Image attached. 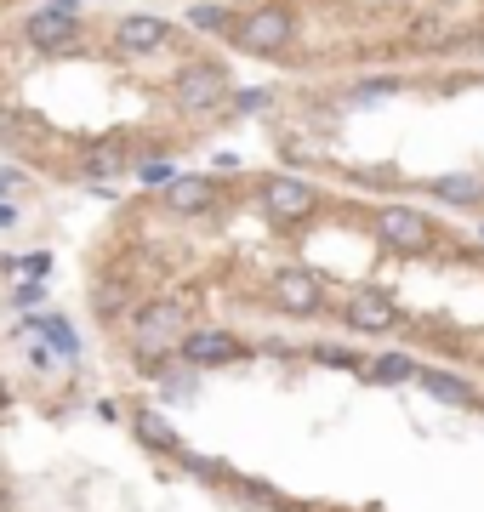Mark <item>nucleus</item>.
Listing matches in <instances>:
<instances>
[{
    "label": "nucleus",
    "instance_id": "28",
    "mask_svg": "<svg viewBox=\"0 0 484 512\" xmlns=\"http://www.w3.org/2000/svg\"><path fill=\"white\" fill-rule=\"evenodd\" d=\"M479 245H484V222H479Z\"/></svg>",
    "mask_w": 484,
    "mask_h": 512
},
{
    "label": "nucleus",
    "instance_id": "27",
    "mask_svg": "<svg viewBox=\"0 0 484 512\" xmlns=\"http://www.w3.org/2000/svg\"><path fill=\"white\" fill-rule=\"evenodd\" d=\"M18 222V205H0V228H12Z\"/></svg>",
    "mask_w": 484,
    "mask_h": 512
},
{
    "label": "nucleus",
    "instance_id": "2",
    "mask_svg": "<svg viewBox=\"0 0 484 512\" xmlns=\"http://www.w3.org/2000/svg\"><path fill=\"white\" fill-rule=\"evenodd\" d=\"M228 92H234L228 63H188V69L171 80V103H177V114H211V109H223Z\"/></svg>",
    "mask_w": 484,
    "mask_h": 512
},
{
    "label": "nucleus",
    "instance_id": "10",
    "mask_svg": "<svg viewBox=\"0 0 484 512\" xmlns=\"http://www.w3.org/2000/svg\"><path fill=\"white\" fill-rule=\"evenodd\" d=\"M114 46L126 57L160 52V46H166V18H154V12H126V18L114 23Z\"/></svg>",
    "mask_w": 484,
    "mask_h": 512
},
{
    "label": "nucleus",
    "instance_id": "12",
    "mask_svg": "<svg viewBox=\"0 0 484 512\" xmlns=\"http://www.w3.org/2000/svg\"><path fill=\"white\" fill-rule=\"evenodd\" d=\"M416 382L428 387L433 399H445V404H456V410H479V387L467 382V376H456V370H416Z\"/></svg>",
    "mask_w": 484,
    "mask_h": 512
},
{
    "label": "nucleus",
    "instance_id": "13",
    "mask_svg": "<svg viewBox=\"0 0 484 512\" xmlns=\"http://www.w3.org/2000/svg\"><path fill=\"white\" fill-rule=\"evenodd\" d=\"M120 171H126V148L120 143H97V148H86V160H80V183L109 188V183H120Z\"/></svg>",
    "mask_w": 484,
    "mask_h": 512
},
{
    "label": "nucleus",
    "instance_id": "21",
    "mask_svg": "<svg viewBox=\"0 0 484 512\" xmlns=\"http://www.w3.org/2000/svg\"><path fill=\"white\" fill-rule=\"evenodd\" d=\"M177 461H183V467H188V473H194V478H205V484H228V478H234V473H228V467H223V461L200 456V450H188V444H183V450H177Z\"/></svg>",
    "mask_w": 484,
    "mask_h": 512
},
{
    "label": "nucleus",
    "instance_id": "5",
    "mask_svg": "<svg viewBox=\"0 0 484 512\" xmlns=\"http://www.w3.org/2000/svg\"><path fill=\"white\" fill-rule=\"evenodd\" d=\"M23 35L35 52H69L80 40V6L75 0H52V6H40L23 18Z\"/></svg>",
    "mask_w": 484,
    "mask_h": 512
},
{
    "label": "nucleus",
    "instance_id": "16",
    "mask_svg": "<svg viewBox=\"0 0 484 512\" xmlns=\"http://www.w3.org/2000/svg\"><path fill=\"white\" fill-rule=\"evenodd\" d=\"M23 336H46L52 342V353H63V359H80V336L69 319H29L23 325Z\"/></svg>",
    "mask_w": 484,
    "mask_h": 512
},
{
    "label": "nucleus",
    "instance_id": "1",
    "mask_svg": "<svg viewBox=\"0 0 484 512\" xmlns=\"http://www.w3.org/2000/svg\"><path fill=\"white\" fill-rule=\"evenodd\" d=\"M183 336H188V302L183 296H154V302H143L131 313L126 353L154 376L160 365H171V353L183 348Z\"/></svg>",
    "mask_w": 484,
    "mask_h": 512
},
{
    "label": "nucleus",
    "instance_id": "24",
    "mask_svg": "<svg viewBox=\"0 0 484 512\" xmlns=\"http://www.w3.org/2000/svg\"><path fill=\"white\" fill-rule=\"evenodd\" d=\"M393 92H399V80H365V86L348 92V103H371V97H393Z\"/></svg>",
    "mask_w": 484,
    "mask_h": 512
},
{
    "label": "nucleus",
    "instance_id": "14",
    "mask_svg": "<svg viewBox=\"0 0 484 512\" xmlns=\"http://www.w3.org/2000/svg\"><path fill=\"white\" fill-rule=\"evenodd\" d=\"M211 200H217L211 177H177V183L166 188V205L177 217H200V211H211Z\"/></svg>",
    "mask_w": 484,
    "mask_h": 512
},
{
    "label": "nucleus",
    "instance_id": "11",
    "mask_svg": "<svg viewBox=\"0 0 484 512\" xmlns=\"http://www.w3.org/2000/svg\"><path fill=\"white\" fill-rule=\"evenodd\" d=\"M131 433H137V444L154 450V456H177V450H183V433L171 427L166 410H131Z\"/></svg>",
    "mask_w": 484,
    "mask_h": 512
},
{
    "label": "nucleus",
    "instance_id": "26",
    "mask_svg": "<svg viewBox=\"0 0 484 512\" xmlns=\"http://www.w3.org/2000/svg\"><path fill=\"white\" fill-rule=\"evenodd\" d=\"M234 109H240V114H257V109H268V92H234Z\"/></svg>",
    "mask_w": 484,
    "mask_h": 512
},
{
    "label": "nucleus",
    "instance_id": "3",
    "mask_svg": "<svg viewBox=\"0 0 484 512\" xmlns=\"http://www.w3.org/2000/svg\"><path fill=\"white\" fill-rule=\"evenodd\" d=\"M291 35H297V18L285 12V6H257V12H245V18H234V46L240 52H257V57H274L291 46Z\"/></svg>",
    "mask_w": 484,
    "mask_h": 512
},
{
    "label": "nucleus",
    "instance_id": "8",
    "mask_svg": "<svg viewBox=\"0 0 484 512\" xmlns=\"http://www.w3.org/2000/svg\"><path fill=\"white\" fill-rule=\"evenodd\" d=\"M342 319H348V330H365V336H382V330L399 325V302H393L382 285H359L348 302H342Z\"/></svg>",
    "mask_w": 484,
    "mask_h": 512
},
{
    "label": "nucleus",
    "instance_id": "15",
    "mask_svg": "<svg viewBox=\"0 0 484 512\" xmlns=\"http://www.w3.org/2000/svg\"><path fill=\"white\" fill-rule=\"evenodd\" d=\"M433 200H445V205H484V177H473V171L433 177Z\"/></svg>",
    "mask_w": 484,
    "mask_h": 512
},
{
    "label": "nucleus",
    "instance_id": "6",
    "mask_svg": "<svg viewBox=\"0 0 484 512\" xmlns=\"http://www.w3.org/2000/svg\"><path fill=\"white\" fill-rule=\"evenodd\" d=\"M262 194V211L274 222H308L314 217V183H302V177H285V171H274V177H262L257 183Z\"/></svg>",
    "mask_w": 484,
    "mask_h": 512
},
{
    "label": "nucleus",
    "instance_id": "9",
    "mask_svg": "<svg viewBox=\"0 0 484 512\" xmlns=\"http://www.w3.org/2000/svg\"><path fill=\"white\" fill-rule=\"evenodd\" d=\"M274 308L280 313H297V319H314V313H325V285H319L308 268H285V274H274Z\"/></svg>",
    "mask_w": 484,
    "mask_h": 512
},
{
    "label": "nucleus",
    "instance_id": "7",
    "mask_svg": "<svg viewBox=\"0 0 484 512\" xmlns=\"http://www.w3.org/2000/svg\"><path fill=\"white\" fill-rule=\"evenodd\" d=\"M183 365L188 370H217V365H234V359H245V342L234 336V330L223 325H200V330H188L183 336Z\"/></svg>",
    "mask_w": 484,
    "mask_h": 512
},
{
    "label": "nucleus",
    "instance_id": "19",
    "mask_svg": "<svg viewBox=\"0 0 484 512\" xmlns=\"http://www.w3.org/2000/svg\"><path fill=\"white\" fill-rule=\"evenodd\" d=\"M188 23H194L200 35H234V12H228V6H217V0L188 6Z\"/></svg>",
    "mask_w": 484,
    "mask_h": 512
},
{
    "label": "nucleus",
    "instance_id": "4",
    "mask_svg": "<svg viewBox=\"0 0 484 512\" xmlns=\"http://www.w3.org/2000/svg\"><path fill=\"white\" fill-rule=\"evenodd\" d=\"M376 239L399 256H422V251H433V222L416 205H382L376 211Z\"/></svg>",
    "mask_w": 484,
    "mask_h": 512
},
{
    "label": "nucleus",
    "instance_id": "18",
    "mask_svg": "<svg viewBox=\"0 0 484 512\" xmlns=\"http://www.w3.org/2000/svg\"><path fill=\"white\" fill-rule=\"evenodd\" d=\"M450 40H456V29H450L439 12H428V18L410 23V46H422V52H439V46H450Z\"/></svg>",
    "mask_w": 484,
    "mask_h": 512
},
{
    "label": "nucleus",
    "instance_id": "25",
    "mask_svg": "<svg viewBox=\"0 0 484 512\" xmlns=\"http://www.w3.org/2000/svg\"><path fill=\"white\" fill-rule=\"evenodd\" d=\"M12 302H18V308H40V302H46V285H40V279H29V285H18V291H12Z\"/></svg>",
    "mask_w": 484,
    "mask_h": 512
},
{
    "label": "nucleus",
    "instance_id": "23",
    "mask_svg": "<svg viewBox=\"0 0 484 512\" xmlns=\"http://www.w3.org/2000/svg\"><path fill=\"white\" fill-rule=\"evenodd\" d=\"M137 177H143L149 188H171V183H177V171H171V160H143V165H137Z\"/></svg>",
    "mask_w": 484,
    "mask_h": 512
},
{
    "label": "nucleus",
    "instance_id": "22",
    "mask_svg": "<svg viewBox=\"0 0 484 512\" xmlns=\"http://www.w3.org/2000/svg\"><path fill=\"white\" fill-rule=\"evenodd\" d=\"M308 359H314V365H331V370H365V359H359L354 348H331V342H319Z\"/></svg>",
    "mask_w": 484,
    "mask_h": 512
},
{
    "label": "nucleus",
    "instance_id": "17",
    "mask_svg": "<svg viewBox=\"0 0 484 512\" xmlns=\"http://www.w3.org/2000/svg\"><path fill=\"white\" fill-rule=\"evenodd\" d=\"M416 359H410V353H382V359H371V365H365V376H371L376 387H399V382H416Z\"/></svg>",
    "mask_w": 484,
    "mask_h": 512
},
{
    "label": "nucleus",
    "instance_id": "20",
    "mask_svg": "<svg viewBox=\"0 0 484 512\" xmlns=\"http://www.w3.org/2000/svg\"><path fill=\"white\" fill-rule=\"evenodd\" d=\"M228 490H234V501H245V507H285L280 501V490L274 484H257V478H228Z\"/></svg>",
    "mask_w": 484,
    "mask_h": 512
}]
</instances>
